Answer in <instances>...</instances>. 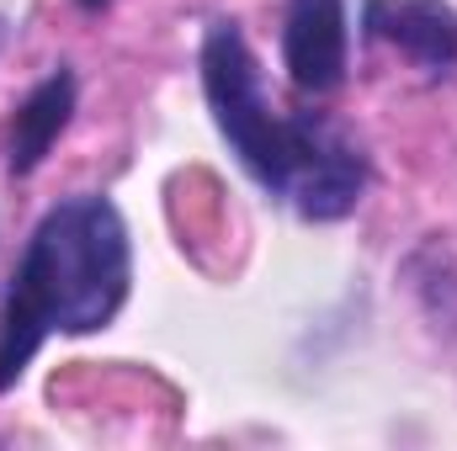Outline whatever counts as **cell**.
I'll return each instance as SVG.
<instances>
[{
	"instance_id": "cell-1",
	"label": "cell",
	"mask_w": 457,
	"mask_h": 451,
	"mask_svg": "<svg viewBox=\"0 0 457 451\" xmlns=\"http://www.w3.org/2000/svg\"><path fill=\"white\" fill-rule=\"evenodd\" d=\"M203 96L239 170L287 213L341 224L367 197V154L320 112H282L245 32L219 16L203 32Z\"/></svg>"
},
{
	"instance_id": "cell-2",
	"label": "cell",
	"mask_w": 457,
	"mask_h": 451,
	"mask_svg": "<svg viewBox=\"0 0 457 451\" xmlns=\"http://www.w3.org/2000/svg\"><path fill=\"white\" fill-rule=\"evenodd\" d=\"M133 287V244L112 197L80 192L54 202L0 303V393L21 382L32 356L54 335H96L107 330Z\"/></svg>"
},
{
	"instance_id": "cell-3",
	"label": "cell",
	"mask_w": 457,
	"mask_h": 451,
	"mask_svg": "<svg viewBox=\"0 0 457 451\" xmlns=\"http://www.w3.org/2000/svg\"><path fill=\"white\" fill-rule=\"evenodd\" d=\"M282 70L298 96H336L351 70V11L345 0H287L282 11Z\"/></svg>"
},
{
	"instance_id": "cell-4",
	"label": "cell",
	"mask_w": 457,
	"mask_h": 451,
	"mask_svg": "<svg viewBox=\"0 0 457 451\" xmlns=\"http://www.w3.org/2000/svg\"><path fill=\"white\" fill-rule=\"evenodd\" d=\"M361 27L372 43L399 48L415 70H457V5L453 0H367Z\"/></svg>"
},
{
	"instance_id": "cell-5",
	"label": "cell",
	"mask_w": 457,
	"mask_h": 451,
	"mask_svg": "<svg viewBox=\"0 0 457 451\" xmlns=\"http://www.w3.org/2000/svg\"><path fill=\"white\" fill-rule=\"evenodd\" d=\"M75 102H80V80H75L70 64L48 70V75L21 96V107L11 112V133H5V170H11V176H32V170L48 160V149L59 144V133H64L70 117H75Z\"/></svg>"
},
{
	"instance_id": "cell-6",
	"label": "cell",
	"mask_w": 457,
	"mask_h": 451,
	"mask_svg": "<svg viewBox=\"0 0 457 451\" xmlns=\"http://www.w3.org/2000/svg\"><path fill=\"white\" fill-rule=\"evenodd\" d=\"M75 5H80V11H91V16H96V11H107V5H112V0H75Z\"/></svg>"
}]
</instances>
